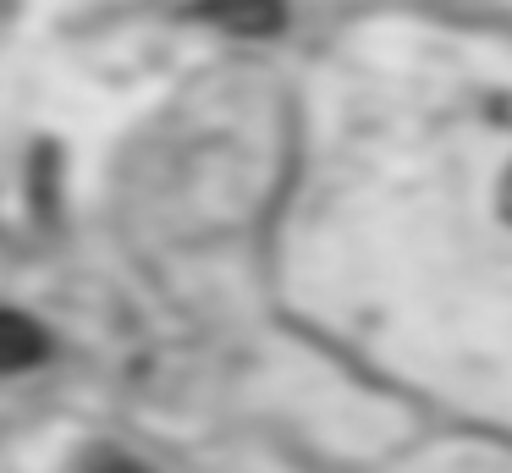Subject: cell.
<instances>
[{
  "label": "cell",
  "instance_id": "4",
  "mask_svg": "<svg viewBox=\"0 0 512 473\" xmlns=\"http://www.w3.org/2000/svg\"><path fill=\"white\" fill-rule=\"evenodd\" d=\"M507 215H512V187H507Z\"/></svg>",
  "mask_w": 512,
  "mask_h": 473
},
{
  "label": "cell",
  "instance_id": "3",
  "mask_svg": "<svg viewBox=\"0 0 512 473\" xmlns=\"http://www.w3.org/2000/svg\"><path fill=\"white\" fill-rule=\"evenodd\" d=\"M94 473H149V468H138V462H127V457H100Z\"/></svg>",
  "mask_w": 512,
  "mask_h": 473
},
{
  "label": "cell",
  "instance_id": "1",
  "mask_svg": "<svg viewBox=\"0 0 512 473\" xmlns=\"http://www.w3.org/2000/svg\"><path fill=\"white\" fill-rule=\"evenodd\" d=\"M199 11L210 22H221L226 33H243V39L281 28V0H199Z\"/></svg>",
  "mask_w": 512,
  "mask_h": 473
},
{
  "label": "cell",
  "instance_id": "2",
  "mask_svg": "<svg viewBox=\"0 0 512 473\" xmlns=\"http://www.w3.org/2000/svg\"><path fill=\"white\" fill-rule=\"evenodd\" d=\"M45 352H50V341H45V330H39L34 319L12 314V308H0V374L34 369Z\"/></svg>",
  "mask_w": 512,
  "mask_h": 473
}]
</instances>
